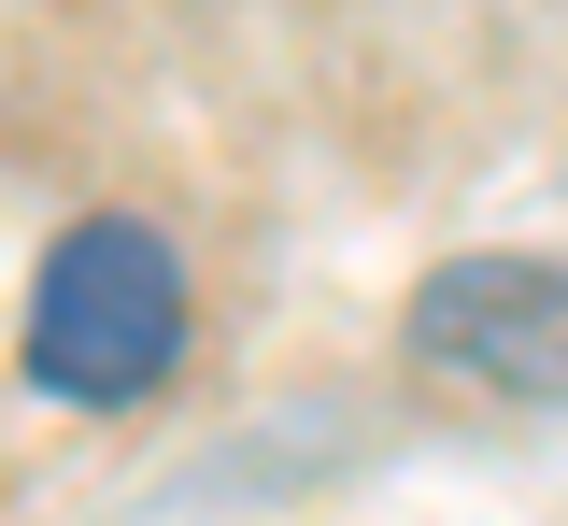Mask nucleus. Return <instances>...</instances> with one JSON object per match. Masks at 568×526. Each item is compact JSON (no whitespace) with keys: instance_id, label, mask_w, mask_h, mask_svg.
Wrapping results in <instances>:
<instances>
[{"instance_id":"f257e3e1","label":"nucleus","mask_w":568,"mask_h":526,"mask_svg":"<svg viewBox=\"0 0 568 526\" xmlns=\"http://www.w3.org/2000/svg\"><path fill=\"white\" fill-rule=\"evenodd\" d=\"M171 356H185V256L156 227H129V214H85L43 256V300H29V371H43V398L129 413V398L171 384Z\"/></svg>"},{"instance_id":"f03ea898","label":"nucleus","mask_w":568,"mask_h":526,"mask_svg":"<svg viewBox=\"0 0 568 526\" xmlns=\"http://www.w3.org/2000/svg\"><path fill=\"white\" fill-rule=\"evenodd\" d=\"M413 342L497 398H568V271L555 256H469L413 300Z\"/></svg>"}]
</instances>
